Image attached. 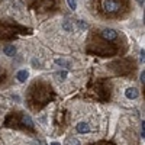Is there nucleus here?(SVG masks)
<instances>
[{
  "label": "nucleus",
  "mask_w": 145,
  "mask_h": 145,
  "mask_svg": "<svg viewBox=\"0 0 145 145\" xmlns=\"http://www.w3.org/2000/svg\"><path fill=\"white\" fill-rule=\"evenodd\" d=\"M102 7H103L105 12H107V13H115V12H118L120 9V3L118 0H103Z\"/></svg>",
  "instance_id": "nucleus-1"
},
{
  "label": "nucleus",
  "mask_w": 145,
  "mask_h": 145,
  "mask_svg": "<svg viewBox=\"0 0 145 145\" xmlns=\"http://www.w3.org/2000/svg\"><path fill=\"white\" fill-rule=\"evenodd\" d=\"M102 36L106 39V41H115L118 38V32L112 28H106L102 31Z\"/></svg>",
  "instance_id": "nucleus-2"
},
{
  "label": "nucleus",
  "mask_w": 145,
  "mask_h": 145,
  "mask_svg": "<svg viewBox=\"0 0 145 145\" xmlns=\"http://www.w3.org/2000/svg\"><path fill=\"white\" fill-rule=\"evenodd\" d=\"M125 96H126L128 99L134 100V99H137L138 96H139V91H138V89H135V87H129V89L125 90Z\"/></svg>",
  "instance_id": "nucleus-3"
},
{
  "label": "nucleus",
  "mask_w": 145,
  "mask_h": 145,
  "mask_svg": "<svg viewBox=\"0 0 145 145\" xmlns=\"http://www.w3.org/2000/svg\"><path fill=\"white\" fill-rule=\"evenodd\" d=\"M28 77H29V71L28 70H20V71H18V74H16V78H18L19 83H25L28 80Z\"/></svg>",
  "instance_id": "nucleus-4"
},
{
  "label": "nucleus",
  "mask_w": 145,
  "mask_h": 145,
  "mask_svg": "<svg viewBox=\"0 0 145 145\" xmlns=\"http://www.w3.org/2000/svg\"><path fill=\"white\" fill-rule=\"evenodd\" d=\"M76 129H77L78 134H89V132H90V126H89L87 122H80Z\"/></svg>",
  "instance_id": "nucleus-5"
},
{
  "label": "nucleus",
  "mask_w": 145,
  "mask_h": 145,
  "mask_svg": "<svg viewBox=\"0 0 145 145\" xmlns=\"http://www.w3.org/2000/svg\"><path fill=\"white\" fill-rule=\"evenodd\" d=\"M3 52H5V55H7V57H15V54H16V46H15V45H6V46L3 48Z\"/></svg>",
  "instance_id": "nucleus-6"
},
{
  "label": "nucleus",
  "mask_w": 145,
  "mask_h": 145,
  "mask_svg": "<svg viewBox=\"0 0 145 145\" xmlns=\"http://www.w3.org/2000/svg\"><path fill=\"white\" fill-rule=\"evenodd\" d=\"M22 123L25 125V126H28V128H33V120H32V118L28 116V115H23V116H22Z\"/></svg>",
  "instance_id": "nucleus-7"
},
{
  "label": "nucleus",
  "mask_w": 145,
  "mask_h": 145,
  "mask_svg": "<svg viewBox=\"0 0 145 145\" xmlns=\"http://www.w3.org/2000/svg\"><path fill=\"white\" fill-rule=\"evenodd\" d=\"M55 64L57 65H61V67H70L71 64H70V61H67V59H64V58H57L55 59Z\"/></svg>",
  "instance_id": "nucleus-8"
},
{
  "label": "nucleus",
  "mask_w": 145,
  "mask_h": 145,
  "mask_svg": "<svg viewBox=\"0 0 145 145\" xmlns=\"http://www.w3.org/2000/svg\"><path fill=\"white\" fill-rule=\"evenodd\" d=\"M63 29L67 31V32H71V31H72V23H71L68 19H65V20L63 22Z\"/></svg>",
  "instance_id": "nucleus-9"
},
{
  "label": "nucleus",
  "mask_w": 145,
  "mask_h": 145,
  "mask_svg": "<svg viewBox=\"0 0 145 145\" xmlns=\"http://www.w3.org/2000/svg\"><path fill=\"white\" fill-rule=\"evenodd\" d=\"M64 145H81V144H80V141L76 139V138H67L65 142H64Z\"/></svg>",
  "instance_id": "nucleus-10"
},
{
  "label": "nucleus",
  "mask_w": 145,
  "mask_h": 145,
  "mask_svg": "<svg viewBox=\"0 0 145 145\" xmlns=\"http://www.w3.org/2000/svg\"><path fill=\"white\" fill-rule=\"evenodd\" d=\"M67 76H68V72H67V71H58L57 74H55V77H57L58 80H65Z\"/></svg>",
  "instance_id": "nucleus-11"
},
{
  "label": "nucleus",
  "mask_w": 145,
  "mask_h": 145,
  "mask_svg": "<svg viewBox=\"0 0 145 145\" xmlns=\"http://www.w3.org/2000/svg\"><path fill=\"white\" fill-rule=\"evenodd\" d=\"M67 5L71 10H76L77 9V0H67Z\"/></svg>",
  "instance_id": "nucleus-12"
},
{
  "label": "nucleus",
  "mask_w": 145,
  "mask_h": 145,
  "mask_svg": "<svg viewBox=\"0 0 145 145\" xmlns=\"http://www.w3.org/2000/svg\"><path fill=\"white\" fill-rule=\"evenodd\" d=\"M77 23H78V26H80L81 29H86V28H87V23H86V22H83V20H78Z\"/></svg>",
  "instance_id": "nucleus-13"
},
{
  "label": "nucleus",
  "mask_w": 145,
  "mask_h": 145,
  "mask_svg": "<svg viewBox=\"0 0 145 145\" xmlns=\"http://www.w3.org/2000/svg\"><path fill=\"white\" fill-rule=\"evenodd\" d=\"M144 54H145V51L144 50H141V52H139V59L144 63V59H145V57H144Z\"/></svg>",
  "instance_id": "nucleus-14"
},
{
  "label": "nucleus",
  "mask_w": 145,
  "mask_h": 145,
  "mask_svg": "<svg viewBox=\"0 0 145 145\" xmlns=\"http://www.w3.org/2000/svg\"><path fill=\"white\" fill-rule=\"evenodd\" d=\"M144 81H145V71H142V72H141V83L144 84Z\"/></svg>",
  "instance_id": "nucleus-15"
},
{
  "label": "nucleus",
  "mask_w": 145,
  "mask_h": 145,
  "mask_svg": "<svg viewBox=\"0 0 145 145\" xmlns=\"http://www.w3.org/2000/svg\"><path fill=\"white\" fill-rule=\"evenodd\" d=\"M51 145H59V144H58V142H52Z\"/></svg>",
  "instance_id": "nucleus-16"
}]
</instances>
